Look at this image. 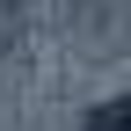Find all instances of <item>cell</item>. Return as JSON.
I'll return each instance as SVG.
<instances>
[{"instance_id":"1","label":"cell","mask_w":131,"mask_h":131,"mask_svg":"<svg viewBox=\"0 0 131 131\" xmlns=\"http://www.w3.org/2000/svg\"><path fill=\"white\" fill-rule=\"evenodd\" d=\"M102 131H131V102H124V109H109V117H102Z\"/></svg>"}]
</instances>
